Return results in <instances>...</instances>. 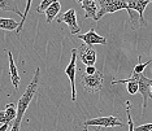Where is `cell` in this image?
I'll return each mask as SVG.
<instances>
[{
	"label": "cell",
	"mask_w": 152,
	"mask_h": 131,
	"mask_svg": "<svg viewBox=\"0 0 152 131\" xmlns=\"http://www.w3.org/2000/svg\"><path fill=\"white\" fill-rule=\"evenodd\" d=\"M39 75H40V69L37 68L31 82L29 83V86H27L26 90H25V92L22 94V96L18 100V103H17V105H16V110H17L16 112V118L13 119V125L8 131H20L23 114L26 113V110H27V108H29V105H30V103H31L33 98L37 94L38 87H39Z\"/></svg>",
	"instance_id": "obj_1"
},
{
	"label": "cell",
	"mask_w": 152,
	"mask_h": 131,
	"mask_svg": "<svg viewBox=\"0 0 152 131\" xmlns=\"http://www.w3.org/2000/svg\"><path fill=\"white\" fill-rule=\"evenodd\" d=\"M126 11L129 16V25L133 30H138L142 26H146L144 21V9L150 4L147 0H125Z\"/></svg>",
	"instance_id": "obj_2"
},
{
	"label": "cell",
	"mask_w": 152,
	"mask_h": 131,
	"mask_svg": "<svg viewBox=\"0 0 152 131\" xmlns=\"http://www.w3.org/2000/svg\"><path fill=\"white\" fill-rule=\"evenodd\" d=\"M103 81H104V74L96 69L94 74H83L81 78V82L83 83V88L88 94H95V92L102 91L103 88Z\"/></svg>",
	"instance_id": "obj_3"
},
{
	"label": "cell",
	"mask_w": 152,
	"mask_h": 131,
	"mask_svg": "<svg viewBox=\"0 0 152 131\" xmlns=\"http://www.w3.org/2000/svg\"><path fill=\"white\" fill-rule=\"evenodd\" d=\"M98 4V13H96V22L102 18L103 16L113 13L121 9H126L125 0H95Z\"/></svg>",
	"instance_id": "obj_4"
},
{
	"label": "cell",
	"mask_w": 152,
	"mask_h": 131,
	"mask_svg": "<svg viewBox=\"0 0 152 131\" xmlns=\"http://www.w3.org/2000/svg\"><path fill=\"white\" fill-rule=\"evenodd\" d=\"M83 126H99V127H122L124 122L117 116H108V117H98L85 121Z\"/></svg>",
	"instance_id": "obj_5"
},
{
	"label": "cell",
	"mask_w": 152,
	"mask_h": 131,
	"mask_svg": "<svg viewBox=\"0 0 152 131\" xmlns=\"http://www.w3.org/2000/svg\"><path fill=\"white\" fill-rule=\"evenodd\" d=\"M137 83H138V92L142 94L143 98V110L147 108V103L151 99V87H152V79L147 78L143 73L138 74L137 78Z\"/></svg>",
	"instance_id": "obj_6"
},
{
	"label": "cell",
	"mask_w": 152,
	"mask_h": 131,
	"mask_svg": "<svg viewBox=\"0 0 152 131\" xmlns=\"http://www.w3.org/2000/svg\"><path fill=\"white\" fill-rule=\"evenodd\" d=\"M75 71H77V49H72L70 63L65 68V74L68 75L72 86V100H77V90H75Z\"/></svg>",
	"instance_id": "obj_7"
},
{
	"label": "cell",
	"mask_w": 152,
	"mask_h": 131,
	"mask_svg": "<svg viewBox=\"0 0 152 131\" xmlns=\"http://www.w3.org/2000/svg\"><path fill=\"white\" fill-rule=\"evenodd\" d=\"M57 22L58 23H61V22L66 23L72 35H77V34H79V31H81V27H79L78 23H77V13H75V11L73 8L68 9V11L65 13H63L60 17H57Z\"/></svg>",
	"instance_id": "obj_8"
},
{
	"label": "cell",
	"mask_w": 152,
	"mask_h": 131,
	"mask_svg": "<svg viewBox=\"0 0 152 131\" xmlns=\"http://www.w3.org/2000/svg\"><path fill=\"white\" fill-rule=\"evenodd\" d=\"M77 56L86 66H94L96 63V51L91 46L82 44L79 48H77Z\"/></svg>",
	"instance_id": "obj_9"
},
{
	"label": "cell",
	"mask_w": 152,
	"mask_h": 131,
	"mask_svg": "<svg viewBox=\"0 0 152 131\" xmlns=\"http://www.w3.org/2000/svg\"><path fill=\"white\" fill-rule=\"evenodd\" d=\"M77 38L78 39H81L82 42H85L86 46H91V47L95 46V44H103V46H105L107 44L105 38L98 35L94 29H91L86 34H77Z\"/></svg>",
	"instance_id": "obj_10"
},
{
	"label": "cell",
	"mask_w": 152,
	"mask_h": 131,
	"mask_svg": "<svg viewBox=\"0 0 152 131\" xmlns=\"http://www.w3.org/2000/svg\"><path fill=\"white\" fill-rule=\"evenodd\" d=\"M7 55H8V60H9V75H11V81L13 83V87H15V92L18 90V86H20V82H21V78H20V74H18V69H17L16 64H15V60H13V56H12V52H9L8 49H5Z\"/></svg>",
	"instance_id": "obj_11"
},
{
	"label": "cell",
	"mask_w": 152,
	"mask_h": 131,
	"mask_svg": "<svg viewBox=\"0 0 152 131\" xmlns=\"http://www.w3.org/2000/svg\"><path fill=\"white\" fill-rule=\"evenodd\" d=\"M85 11V18H92L96 22V13H98V4L95 0H83L79 4Z\"/></svg>",
	"instance_id": "obj_12"
},
{
	"label": "cell",
	"mask_w": 152,
	"mask_h": 131,
	"mask_svg": "<svg viewBox=\"0 0 152 131\" xmlns=\"http://www.w3.org/2000/svg\"><path fill=\"white\" fill-rule=\"evenodd\" d=\"M0 11L3 12H13L20 17H22L21 11L18 9V7L15 3V0H0Z\"/></svg>",
	"instance_id": "obj_13"
},
{
	"label": "cell",
	"mask_w": 152,
	"mask_h": 131,
	"mask_svg": "<svg viewBox=\"0 0 152 131\" xmlns=\"http://www.w3.org/2000/svg\"><path fill=\"white\" fill-rule=\"evenodd\" d=\"M61 11V4L60 1H55L52 3L48 8L44 11V13H46V22L47 23H51L52 22V20L58 15V12Z\"/></svg>",
	"instance_id": "obj_14"
},
{
	"label": "cell",
	"mask_w": 152,
	"mask_h": 131,
	"mask_svg": "<svg viewBox=\"0 0 152 131\" xmlns=\"http://www.w3.org/2000/svg\"><path fill=\"white\" fill-rule=\"evenodd\" d=\"M18 27V22L13 18H3L0 17V29L7 30V31H13Z\"/></svg>",
	"instance_id": "obj_15"
},
{
	"label": "cell",
	"mask_w": 152,
	"mask_h": 131,
	"mask_svg": "<svg viewBox=\"0 0 152 131\" xmlns=\"http://www.w3.org/2000/svg\"><path fill=\"white\" fill-rule=\"evenodd\" d=\"M4 112H5V116H7V119H8V122L9 123L13 122V119L16 118V112H17V110H16V104H13V103H9V104H7Z\"/></svg>",
	"instance_id": "obj_16"
},
{
	"label": "cell",
	"mask_w": 152,
	"mask_h": 131,
	"mask_svg": "<svg viewBox=\"0 0 152 131\" xmlns=\"http://www.w3.org/2000/svg\"><path fill=\"white\" fill-rule=\"evenodd\" d=\"M31 1H33V0H26V7H25V12L22 13L21 21H20V23H18V27H17V29H16V33H17V34H20V33L22 31L23 23H25V21H26V17H27V15H29V11H30V5H31Z\"/></svg>",
	"instance_id": "obj_17"
},
{
	"label": "cell",
	"mask_w": 152,
	"mask_h": 131,
	"mask_svg": "<svg viewBox=\"0 0 152 131\" xmlns=\"http://www.w3.org/2000/svg\"><path fill=\"white\" fill-rule=\"evenodd\" d=\"M138 60H139V63H138L135 66H134V69H133V73H135V74H140V73H143L144 71V69H146L148 65H150L152 61L151 60H148L147 63H140V56H139V58H138Z\"/></svg>",
	"instance_id": "obj_18"
},
{
	"label": "cell",
	"mask_w": 152,
	"mask_h": 131,
	"mask_svg": "<svg viewBox=\"0 0 152 131\" xmlns=\"http://www.w3.org/2000/svg\"><path fill=\"white\" fill-rule=\"evenodd\" d=\"M55 1H58V0H42L40 1V4L37 7V12L38 13H44V11L50 7L52 3H55Z\"/></svg>",
	"instance_id": "obj_19"
},
{
	"label": "cell",
	"mask_w": 152,
	"mask_h": 131,
	"mask_svg": "<svg viewBox=\"0 0 152 131\" xmlns=\"http://www.w3.org/2000/svg\"><path fill=\"white\" fill-rule=\"evenodd\" d=\"M130 106H131V103L126 101V114H127V123H129V131H134V122L130 114Z\"/></svg>",
	"instance_id": "obj_20"
},
{
	"label": "cell",
	"mask_w": 152,
	"mask_h": 131,
	"mask_svg": "<svg viewBox=\"0 0 152 131\" xmlns=\"http://www.w3.org/2000/svg\"><path fill=\"white\" fill-rule=\"evenodd\" d=\"M127 83V92L130 95H135L138 92V83L135 81H130V82H126Z\"/></svg>",
	"instance_id": "obj_21"
},
{
	"label": "cell",
	"mask_w": 152,
	"mask_h": 131,
	"mask_svg": "<svg viewBox=\"0 0 152 131\" xmlns=\"http://www.w3.org/2000/svg\"><path fill=\"white\" fill-rule=\"evenodd\" d=\"M151 130H152V123H146V125L134 127V131H151Z\"/></svg>",
	"instance_id": "obj_22"
},
{
	"label": "cell",
	"mask_w": 152,
	"mask_h": 131,
	"mask_svg": "<svg viewBox=\"0 0 152 131\" xmlns=\"http://www.w3.org/2000/svg\"><path fill=\"white\" fill-rule=\"evenodd\" d=\"M0 123H9L8 119H7V116H5L4 110H0Z\"/></svg>",
	"instance_id": "obj_23"
},
{
	"label": "cell",
	"mask_w": 152,
	"mask_h": 131,
	"mask_svg": "<svg viewBox=\"0 0 152 131\" xmlns=\"http://www.w3.org/2000/svg\"><path fill=\"white\" fill-rule=\"evenodd\" d=\"M96 71V68H95V65L94 66H86V74H94Z\"/></svg>",
	"instance_id": "obj_24"
},
{
	"label": "cell",
	"mask_w": 152,
	"mask_h": 131,
	"mask_svg": "<svg viewBox=\"0 0 152 131\" xmlns=\"http://www.w3.org/2000/svg\"><path fill=\"white\" fill-rule=\"evenodd\" d=\"M9 130V123H1L0 125V131H8Z\"/></svg>",
	"instance_id": "obj_25"
},
{
	"label": "cell",
	"mask_w": 152,
	"mask_h": 131,
	"mask_svg": "<svg viewBox=\"0 0 152 131\" xmlns=\"http://www.w3.org/2000/svg\"><path fill=\"white\" fill-rule=\"evenodd\" d=\"M83 131H88V129H87V127H86V126H83ZM95 131H100V127L98 126V129H96Z\"/></svg>",
	"instance_id": "obj_26"
},
{
	"label": "cell",
	"mask_w": 152,
	"mask_h": 131,
	"mask_svg": "<svg viewBox=\"0 0 152 131\" xmlns=\"http://www.w3.org/2000/svg\"><path fill=\"white\" fill-rule=\"evenodd\" d=\"M82 1H83V0H75V3H77V4H81Z\"/></svg>",
	"instance_id": "obj_27"
},
{
	"label": "cell",
	"mask_w": 152,
	"mask_h": 131,
	"mask_svg": "<svg viewBox=\"0 0 152 131\" xmlns=\"http://www.w3.org/2000/svg\"><path fill=\"white\" fill-rule=\"evenodd\" d=\"M147 1H150V3H151V0H147Z\"/></svg>",
	"instance_id": "obj_28"
}]
</instances>
